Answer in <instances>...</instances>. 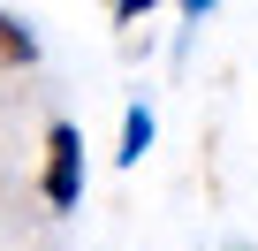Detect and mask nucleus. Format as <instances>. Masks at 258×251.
<instances>
[{
  "label": "nucleus",
  "instance_id": "4",
  "mask_svg": "<svg viewBox=\"0 0 258 251\" xmlns=\"http://www.w3.org/2000/svg\"><path fill=\"white\" fill-rule=\"evenodd\" d=\"M106 8H114V23H137V16H152V8H160V0H106Z\"/></svg>",
  "mask_w": 258,
  "mask_h": 251
},
{
  "label": "nucleus",
  "instance_id": "3",
  "mask_svg": "<svg viewBox=\"0 0 258 251\" xmlns=\"http://www.w3.org/2000/svg\"><path fill=\"white\" fill-rule=\"evenodd\" d=\"M31 61H38V38H31L8 8H0V69H31Z\"/></svg>",
  "mask_w": 258,
  "mask_h": 251
},
{
  "label": "nucleus",
  "instance_id": "1",
  "mask_svg": "<svg viewBox=\"0 0 258 251\" xmlns=\"http://www.w3.org/2000/svg\"><path fill=\"white\" fill-rule=\"evenodd\" d=\"M38 190H46L53 213H76L84 206V130H76V122H53V130H46V175H38Z\"/></svg>",
  "mask_w": 258,
  "mask_h": 251
},
{
  "label": "nucleus",
  "instance_id": "5",
  "mask_svg": "<svg viewBox=\"0 0 258 251\" xmlns=\"http://www.w3.org/2000/svg\"><path fill=\"white\" fill-rule=\"evenodd\" d=\"M205 8H213V0H182V16H190V23H198V16H205Z\"/></svg>",
  "mask_w": 258,
  "mask_h": 251
},
{
  "label": "nucleus",
  "instance_id": "2",
  "mask_svg": "<svg viewBox=\"0 0 258 251\" xmlns=\"http://www.w3.org/2000/svg\"><path fill=\"white\" fill-rule=\"evenodd\" d=\"M145 153H152V107H129V114H121V153H114V160L137 168Z\"/></svg>",
  "mask_w": 258,
  "mask_h": 251
}]
</instances>
